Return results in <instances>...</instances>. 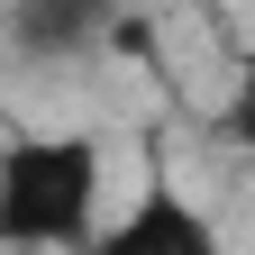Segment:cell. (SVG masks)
Wrapping results in <instances>:
<instances>
[{"label":"cell","mask_w":255,"mask_h":255,"mask_svg":"<svg viewBox=\"0 0 255 255\" xmlns=\"http://www.w3.org/2000/svg\"><path fill=\"white\" fill-rule=\"evenodd\" d=\"M101 237V146L82 128H18L0 146V246L82 255Z\"/></svg>","instance_id":"6da1fadb"},{"label":"cell","mask_w":255,"mask_h":255,"mask_svg":"<svg viewBox=\"0 0 255 255\" xmlns=\"http://www.w3.org/2000/svg\"><path fill=\"white\" fill-rule=\"evenodd\" d=\"M82 255H228V246H219L210 210L191 201L173 173H155L119 219H101V237H91Z\"/></svg>","instance_id":"7a4b0ae2"},{"label":"cell","mask_w":255,"mask_h":255,"mask_svg":"<svg viewBox=\"0 0 255 255\" xmlns=\"http://www.w3.org/2000/svg\"><path fill=\"white\" fill-rule=\"evenodd\" d=\"M128 27V0H9V46L37 64H73Z\"/></svg>","instance_id":"3957f363"},{"label":"cell","mask_w":255,"mask_h":255,"mask_svg":"<svg viewBox=\"0 0 255 255\" xmlns=\"http://www.w3.org/2000/svg\"><path fill=\"white\" fill-rule=\"evenodd\" d=\"M219 128H228V137L255 155V55L237 64V82H228V110H219Z\"/></svg>","instance_id":"277c9868"}]
</instances>
